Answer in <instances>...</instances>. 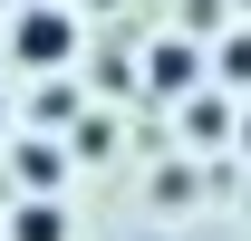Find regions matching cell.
<instances>
[{
    "label": "cell",
    "mask_w": 251,
    "mask_h": 241,
    "mask_svg": "<svg viewBox=\"0 0 251 241\" xmlns=\"http://www.w3.org/2000/svg\"><path fill=\"white\" fill-rule=\"evenodd\" d=\"M10 58L39 68V77H58L68 58H77V10H58V0H29L20 20H10Z\"/></svg>",
    "instance_id": "6da1fadb"
},
{
    "label": "cell",
    "mask_w": 251,
    "mask_h": 241,
    "mask_svg": "<svg viewBox=\"0 0 251 241\" xmlns=\"http://www.w3.org/2000/svg\"><path fill=\"white\" fill-rule=\"evenodd\" d=\"M0 241H68V212H58V193H29V203L0 222Z\"/></svg>",
    "instance_id": "7a4b0ae2"
},
{
    "label": "cell",
    "mask_w": 251,
    "mask_h": 241,
    "mask_svg": "<svg viewBox=\"0 0 251 241\" xmlns=\"http://www.w3.org/2000/svg\"><path fill=\"white\" fill-rule=\"evenodd\" d=\"M145 77H155L164 96H184V87H193V48H184V39H164L155 58H145Z\"/></svg>",
    "instance_id": "3957f363"
},
{
    "label": "cell",
    "mask_w": 251,
    "mask_h": 241,
    "mask_svg": "<svg viewBox=\"0 0 251 241\" xmlns=\"http://www.w3.org/2000/svg\"><path fill=\"white\" fill-rule=\"evenodd\" d=\"M184 135H193V145H222V135H232V106H222V96H193V106H184Z\"/></svg>",
    "instance_id": "277c9868"
},
{
    "label": "cell",
    "mask_w": 251,
    "mask_h": 241,
    "mask_svg": "<svg viewBox=\"0 0 251 241\" xmlns=\"http://www.w3.org/2000/svg\"><path fill=\"white\" fill-rule=\"evenodd\" d=\"M58 174H68L58 145H20V183H29V193H58Z\"/></svg>",
    "instance_id": "5b68a950"
},
{
    "label": "cell",
    "mask_w": 251,
    "mask_h": 241,
    "mask_svg": "<svg viewBox=\"0 0 251 241\" xmlns=\"http://www.w3.org/2000/svg\"><path fill=\"white\" fill-rule=\"evenodd\" d=\"M222 77H232V87H251V29H242V39H222Z\"/></svg>",
    "instance_id": "8992f818"
},
{
    "label": "cell",
    "mask_w": 251,
    "mask_h": 241,
    "mask_svg": "<svg viewBox=\"0 0 251 241\" xmlns=\"http://www.w3.org/2000/svg\"><path fill=\"white\" fill-rule=\"evenodd\" d=\"M184 29H222V0H184Z\"/></svg>",
    "instance_id": "52a82bcc"
},
{
    "label": "cell",
    "mask_w": 251,
    "mask_h": 241,
    "mask_svg": "<svg viewBox=\"0 0 251 241\" xmlns=\"http://www.w3.org/2000/svg\"><path fill=\"white\" fill-rule=\"evenodd\" d=\"M0 125H10V106H0Z\"/></svg>",
    "instance_id": "ba28073f"
},
{
    "label": "cell",
    "mask_w": 251,
    "mask_h": 241,
    "mask_svg": "<svg viewBox=\"0 0 251 241\" xmlns=\"http://www.w3.org/2000/svg\"><path fill=\"white\" fill-rule=\"evenodd\" d=\"M242 145H251V125H242Z\"/></svg>",
    "instance_id": "9c48e42d"
}]
</instances>
